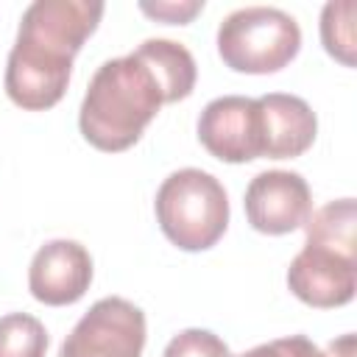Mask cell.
<instances>
[{
  "instance_id": "obj_1",
  "label": "cell",
  "mask_w": 357,
  "mask_h": 357,
  "mask_svg": "<svg viewBox=\"0 0 357 357\" xmlns=\"http://www.w3.org/2000/svg\"><path fill=\"white\" fill-rule=\"evenodd\" d=\"M198 67L192 53L173 39H145L134 53L98 67L81 100L78 128L84 139L106 153L139 142L165 103L190 98Z\"/></svg>"
},
{
  "instance_id": "obj_2",
  "label": "cell",
  "mask_w": 357,
  "mask_h": 357,
  "mask_svg": "<svg viewBox=\"0 0 357 357\" xmlns=\"http://www.w3.org/2000/svg\"><path fill=\"white\" fill-rule=\"evenodd\" d=\"M103 17L98 0H36L25 8L6 61V95L25 112L56 106L70 84L73 59Z\"/></svg>"
},
{
  "instance_id": "obj_3",
  "label": "cell",
  "mask_w": 357,
  "mask_h": 357,
  "mask_svg": "<svg viewBox=\"0 0 357 357\" xmlns=\"http://www.w3.org/2000/svg\"><path fill=\"white\" fill-rule=\"evenodd\" d=\"M304 248L287 268L290 293L318 310H335L357 290V204L337 198L310 215L304 223Z\"/></svg>"
},
{
  "instance_id": "obj_4",
  "label": "cell",
  "mask_w": 357,
  "mask_h": 357,
  "mask_svg": "<svg viewBox=\"0 0 357 357\" xmlns=\"http://www.w3.org/2000/svg\"><path fill=\"white\" fill-rule=\"evenodd\" d=\"M153 209L162 234L181 251L212 248L229 226V195L223 184L198 167L170 173L156 190Z\"/></svg>"
},
{
  "instance_id": "obj_5",
  "label": "cell",
  "mask_w": 357,
  "mask_h": 357,
  "mask_svg": "<svg viewBox=\"0 0 357 357\" xmlns=\"http://www.w3.org/2000/svg\"><path fill=\"white\" fill-rule=\"evenodd\" d=\"M301 47L298 22L273 6L231 11L218 28V53L234 73L268 75L287 67Z\"/></svg>"
},
{
  "instance_id": "obj_6",
  "label": "cell",
  "mask_w": 357,
  "mask_h": 357,
  "mask_svg": "<svg viewBox=\"0 0 357 357\" xmlns=\"http://www.w3.org/2000/svg\"><path fill=\"white\" fill-rule=\"evenodd\" d=\"M145 312L120 296H106L84 312L64 337L59 357H142Z\"/></svg>"
},
{
  "instance_id": "obj_7",
  "label": "cell",
  "mask_w": 357,
  "mask_h": 357,
  "mask_svg": "<svg viewBox=\"0 0 357 357\" xmlns=\"http://www.w3.org/2000/svg\"><path fill=\"white\" fill-rule=\"evenodd\" d=\"M201 145L220 162L243 165L262 156V123L257 98L223 95L204 106L198 117Z\"/></svg>"
},
{
  "instance_id": "obj_8",
  "label": "cell",
  "mask_w": 357,
  "mask_h": 357,
  "mask_svg": "<svg viewBox=\"0 0 357 357\" xmlns=\"http://www.w3.org/2000/svg\"><path fill=\"white\" fill-rule=\"evenodd\" d=\"M245 218L262 234H290L312 215L310 184L293 170H265L245 187Z\"/></svg>"
},
{
  "instance_id": "obj_9",
  "label": "cell",
  "mask_w": 357,
  "mask_h": 357,
  "mask_svg": "<svg viewBox=\"0 0 357 357\" xmlns=\"http://www.w3.org/2000/svg\"><path fill=\"white\" fill-rule=\"evenodd\" d=\"M92 284V257L75 240L45 243L28 268V290L47 307H67L84 298Z\"/></svg>"
},
{
  "instance_id": "obj_10",
  "label": "cell",
  "mask_w": 357,
  "mask_h": 357,
  "mask_svg": "<svg viewBox=\"0 0 357 357\" xmlns=\"http://www.w3.org/2000/svg\"><path fill=\"white\" fill-rule=\"evenodd\" d=\"M262 123V156L296 159L312 148L318 134V117L298 95L268 92L257 98Z\"/></svg>"
},
{
  "instance_id": "obj_11",
  "label": "cell",
  "mask_w": 357,
  "mask_h": 357,
  "mask_svg": "<svg viewBox=\"0 0 357 357\" xmlns=\"http://www.w3.org/2000/svg\"><path fill=\"white\" fill-rule=\"evenodd\" d=\"M321 42L324 50L337 59L343 67H354V3L351 0H337L326 3L321 11Z\"/></svg>"
},
{
  "instance_id": "obj_12",
  "label": "cell",
  "mask_w": 357,
  "mask_h": 357,
  "mask_svg": "<svg viewBox=\"0 0 357 357\" xmlns=\"http://www.w3.org/2000/svg\"><path fill=\"white\" fill-rule=\"evenodd\" d=\"M45 324L28 312H8L0 318V357H45Z\"/></svg>"
},
{
  "instance_id": "obj_13",
  "label": "cell",
  "mask_w": 357,
  "mask_h": 357,
  "mask_svg": "<svg viewBox=\"0 0 357 357\" xmlns=\"http://www.w3.org/2000/svg\"><path fill=\"white\" fill-rule=\"evenodd\" d=\"M162 357H231L229 346L209 329H184L167 346Z\"/></svg>"
},
{
  "instance_id": "obj_14",
  "label": "cell",
  "mask_w": 357,
  "mask_h": 357,
  "mask_svg": "<svg viewBox=\"0 0 357 357\" xmlns=\"http://www.w3.org/2000/svg\"><path fill=\"white\" fill-rule=\"evenodd\" d=\"M237 357H326L307 335H290V337H279L271 343H259Z\"/></svg>"
},
{
  "instance_id": "obj_15",
  "label": "cell",
  "mask_w": 357,
  "mask_h": 357,
  "mask_svg": "<svg viewBox=\"0 0 357 357\" xmlns=\"http://www.w3.org/2000/svg\"><path fill=\"white\" fill-rule=\"evenodd\" d=\"M204 8V0H162V3H139V11L167 22V25H187L198 11Z\"/></svg>"
},
{
  "instance_id": "obj_16",
  "label": "cell",
  "mask_w": 357,
  "mask_h": 357,
  "mask_svg": "<svg viewBox=\"0 0 357 357\" xmlns=\"http://www.w3.org/2000/svg\"><path fill=\"white\" fill-rule=\"evenodd\" d=\"M326 357H354V335L349 332V335L332 340L326 349Z\"/></svg>"
}]
</instances>
